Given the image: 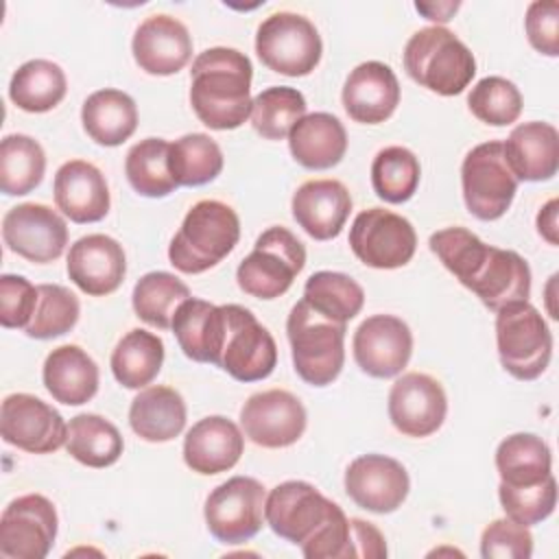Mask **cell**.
Here are the masks:
<instances>
[{
	"label": "cell",
	"mask_w": 559,
	"mask_h": 559,
	"mask_svg": "<svg viewBox=\"0 0 559 559\" xmlns=\"http://www.w3.org/2000/svg\"><path fill=\"white\" fill-rule=\"evenodd\" d=\"M238 238V214L223 201L203 199L188 210L179 231L170 240L168 258L177 271L197 275L227 258Z\"/></svg>",
	"instance_id": "obj_4"
},
{
	"label": "cell",
	"mask_w": 559,
	"mask_h": 559,
	"mask_svg": "<svg viewBox=\"0 0 559 559\" xmlns=\"http://www.w3.org/2000/svg\"><path fill=\"white\" fill-rule=\"evenodd\" d=\"M419 159L404 146H386L373 157L371 186L373 192L386 203L408 201L419 186Z\"/></svg>",
	"instance_id": "obj_43"
},
{
	"label": "cell",
	"mask_w": 559,
	"mask_h": 559,
	"mask_svg": "<svg viewBox=\"0 0 559 559\" xmlns=\"http://www.w3.org/2000/svg\"><path fill=\"white\" fill-rule=\"evenodd\" d=\"M55 504L41 493L11 500L0 518V555L7 559H44L57 537Z\"/></svg>",
	"instance_id": "obj_14"
},
{
	"label": "cell",
	"mask_w": 559,
	"mask_h": 559,
	"mask_svg": "<svg viewBox=\"0 0 559 559\" xmlns=\"http://www.w3.org/2000/svg\"><path fill=\"white\" fill-rule=\"evenodd\" d=\"M349 557H360V559L386 557L384 535L371 522L349 518Z\"/></svg>",
	"instance_id": "obj_50"
},
{
	"label": "cell",
	"mask_w": 559,
	"mask_h": 559,
	"mask_svg": "<svg viewBox=\"0 0 559 559\" xmlns=\"http://www.w3.org/2000/svg\"><path fill=\"white\" fill-rule=\"evenodd\" d=\"M461 186L469 214L480 221H496L511 207L518 179L507 164L502 142H483L465 155Z\"/></svg>",
	"instance_id": "obj_10"
},
{
	"label": "cell",
	"mask_w": 559,
	"mask_h": 559,
	"mask_svg": "<svg viewBox=\"0 0 559 559\" xmlns=\"http://www.w3.org/2000/svg\"><path fill=\"white\" fill-rule=\"evenodd\" d=\"M354 360L371 378H393L411 360V328L393 314L367 317L354 332Z\"/></svg>",
	"instance_id": "obj_19"
},
{
	"label": "cell",
	"mask_w": 559,
	"mask_h": 559,
	"mask_svg": "<svg viewBox=\"0 0 559 559\" xmlns=\"http://www.w3.org/2000/svg\"><path fill=\"white\" fill-rule=\"evenodd\" d=\"M306 116V98L299 90L277 85L262 90L251 103V124L266 140H284Z\"/></svg>",
	"instance_id": "obj_42"
},
{
	"label": "cell",
	"mask_w": 559,
	"mask_h": 559,
	"mask_svg": "<svg viewBox=\"0 0 559 559\" xmlns=\"http://www.w3.org/2000/svg\"><path fill=\"white\" fill-rule=\"evenodd\" d=\"M411 489L406 467L384 454H362L345 472V491L371 513H393L402 507Z\"/></svg>",
	"instance_id": "obj_20"
},
{
	"label": "cell",
	"mask_w": 559,
	"mask_h": 559,
	"mask_svg": "<svg viewBox=\"0 0 559 559\" xmlns=\"http://www.w3.org/2000/svg\"><path fill=\"white\" fill-rule=\"evenodd\" d=\"M526 37L531 46L548 57L559 55V4L550 2H531L524 17Z\"/></svg>",
	"instance_id": "obj_49"
},
{
	"label": "cell",
	"mask_w": 559,
	"mask_h": 559,
	"mask_svg": "<svg viewBox=\"0 0 559 559\" xmlns=\"http://www.w3.org/2000/svg\"><path fill=\"white\" fill-rule=\"evenodd\" d=\"M68 92V81L55 61L31 59L22 63L9 83L11 100L28 114H44L57 107Z\"/></svg>",
	"instance_id": "obj_34"
},
{
	"label": "cell",
	"mask_w": 559,
	"mask_h": 559,
	"mask_svg": "<svg viewBox=\"0 0 559 559\" xmlns=\"http://www.w3.org/2000/svg\"><path fill=\"white\" fill-rule=\"evenodd\" d=\"M349 247L371 269H400L415 255L417 234L408 218L384 207H369L354 218Z\"/></svg>",
	"instance_id": "obj_13"
},
{
	"label": "cell",
	"mask_w": 559,
	"mask_h": 559,
	"mask_svg": "<svg viewBox=\"0 0 559 559\" xmlns=\"http://www.w3.org/2000/svg\"><path fill=\"white\" fill-rule=\"evenodd\" d=\"M37 286L22 275L4 273L0 277V323L11 330H26L37 308Z\"/></svg>",
	"instance_id": "obj_48"
},
{
	"label": "cell",
	"mask_w": 559,
	"mask_h": 559,
	"mask_svg": "<svg viewBox=\"0 0 559 559\" xmlns=\"http://www.w3.org/2000/svg\"><path fill=\"white\" fill-rule=\"evenodd\" d=\"M131 50L140 70L155 76H168L190 61L192 37L183 22L166 13H157L135 28Z\"/></svg>",
	"instance_id": "obj_21"
},
{
	"label": "cell",
	"mask_w": 559,
	"mask_h": 559,
	"mask_svg": "<svg viewBox=\"0 0 559 559\" xmlns=\"http://www.w3.org/2000/svg\"><path fill=\"white\" fill-rule=\"evenodd\" d=\"M415 9L432 22H448L452 13H456L459 2H415Z\"/></svg>",
	"instance_id": "obj_52"
},
{
	"label": "cell",
	"mask_w": 559,
	"mask_h": 559,
	"mask_svg": "<svg viewBox=\"0 0 559 559\" xmlns=\"http://www.w3.org/2000/svg\"><path fill=\"white\" fill-rule=\"evenodd\" d=\"M496 312V345L502 367L524 382L539 378L552 356V334L544 317L528 301H513Z\"/></svg>",
	"instance_id": "obj_7"
},
{
	"label": "cell",
	"mask_w": 559,
	"mask_h": 559,
	"mask_svg": "<svg viewBox=\"0 0 559 559\" xmlns=\"http://www.w3.org/2000/svg\"><path fill=\"white\" fill-rule=\"evenodd\" d=\"M66 450L72 459L87 467H109L120 459L124 441L120 430L109 419L94 413H83L72 417L68 424Z\"/></svg>",
	"instance_id": "obj_36"
},
{
	"label": "cell",
	"mask_w": 559,
	"mask_h": 559,
	"mask_svg": "<svg viewBox=\"0 0 559 559\" xmlns=\"http://www.w3.org/2000/svg\"><path fill=\"white\" fill-rule=\"evenodd\" d=\"M288 148L295 162L304 168L325 170L345 157L347 133L336 116L314 111L293 127L288 133Z\"/></svg>",
	"instance_id": "obj_29"
},
{
	"label": "cell",
	"mask_w": 559,
	"mask_h": 559,
	"mask_svg": "<svg viewBox=\"0 0 559 559\" xmlns=\"http://www.w3.org/2000/svg\"><path fill=\"white\" fill-rule=\"evenodd\" d=\"M81 122L96 144L118 146L135 133L138 107L127 92L105 87L85 98Z\"/></svg>",
	"instance_id": "obj_32"
},
{
	"label": "cell",
	"mask_w": 559,
	"mask_h": 559,
	"mask_svg": "<svg viewBox=\"0 0 559 559\" xmlns=\"http://www.w3.org/2000/svg\"><path fill=\"white\" fill-rule=\"evenodd\" d=\"M404 68L421 87L441 96H456L472 83L476 59L452 31L426 26L406 41Z\"/></svg>",
	"instance_id": "obj_5"
},
{
	"label": "cell",
	"mask_w": 559,
	"mask_h": 559,
	"mask_svg": "<svg viewBox=\"0 0 559 559\" xmlns=\"http://www.w3.org/2000/svg\"><path fill=\"white\" fill-rule=\"evenodd\" d=\"M293 365L312 386L332 384L345 362V323L323 317L308 301H297L286 319Z\"/></svg>",
	"instance_id": "obj_6"
},
{
	"label": "cell",
	"mask_w": 559,
	"mask_h": 559,
	"mask_svg": "<svg viewBox=\"0 0 559 559\" xmlns=\"http://www.w3.org/2000/svg\"><path fill=\"white\" fill-rule=\"evenodd\" d=\"M264 520L308 559H349V518L306 480H286L266 496Z\"/></svg>",
	"instance_id": "obj_2"
},
{
	"label": "cell",
	"mask_w": 559,
	"mask_h": 559,
	"mask_svg": "<svg viewBox=\"0 0 559 559\" xmlns=\"http://www.w3.org/2000/svg\"><path fill=\"white\" fill-rule=\"evenodd\" d=\"M253 68L245 52L236 48H207L190 70V105L197 118L216 131L245 124L251 116Z\"/></svg>",
	"instance_id": "obj_3"
},
{
	"label": "cell",
	"mask_w": 559,
	"mask_h": 559,
	"mask_svg": "<svg viewBox=\"0 0 559 559\" xmlns=\"http://www.w3.org/2000/svg\"><path fill=\"white\" fill-rule=\"evenodd\" d=\"M428 245L441 264L489 310L528 301L531 269L520 253L491 247L465 227L439 229Z\"/></svg>",
	"instance_id": "obj_1"
},
{
	"label": "cell",
	"mask_w": 559,
	"mask_h": 559,
	"mask_svg": "<svg viewBox=\"0 0 559 559\" xmlns=\"http://www.w3.org/2000/svg\"><path fill=\"white\" fill-rule=\"evenodd\" d=\"M304 301L338 323L352 321L365 304L362 286L345 273L317 271L306 280Z\"/></svg>",
	"instance_id": "obj_41"
},
{
	"label": "cell",
	"mask_w": 559,
	"mask_h": 559,
	"mask_svg": "<svg viewBox=\"0 0 559 559\" xmlns=\"http://www.w3.org/2000/svg\"><path fill=\"white\" fill-rule=\"evenodd\" d=\"M496 469L502 485H537L552 476V454L542 437L531 432H515L500 441L496 450Z\"/></svg>",
	"instance_id": "obj_33"
},
{
	"label": "cell",
	"mask_w": 559,
	"mask_h": 559,
	"mask_svg": "<svg viewBox=\"0 0 559 559\" xmlns=\"http://www.w3.org/2000/svg\"><path fill=\"white\" fill-rule=\"evenodd\" d=\"M498 498L507 518L524 526H533L546 520L555 511L557 480L555 476H548L544 483L528 485V487H509L500 483Z\"/></svg>",
	"instance_id": "obj_46"
},
{
	"label": "cell",
	"mask_w": 559,
	"mask_h": 559,
	"mask_svg": "<svg viewBox=\"0 0 559 559\" xmlns=\"http://www.w3.org/2000/svg\"><path fill=\"white\" fill-rule=\"evenodd\" d=\"M0 432L9 445L31 454H50L66 445L68 424L44 400L31 393H11L0 408Z\"/></svg>",
	"instance_id": "obj_15"
},
{
	"label": "cell",
	"mask_w": 559,
	"mask_h": 559,
	"mask_svg": "<svg viewBox=\"0 0 559 559\" xmlns=\"http://www.w3.org/2000/svg\"><path fill=\"white\" fill-rule=\"evenodd\" d=\"M131 430L151 443L175 439L186 426V402L170 386H148L140 391L129 406Z\"/></svg>",
	"instance_id": "obj_31"
},
{
	"label": "cell",
	"mask_w": 559,
	"mask_h": 559,
	"mask_svg": "<svg viewBox=\"0 0 559 559\" xmlns=\"http://www.w3.org/2000/svg\"><path fill=\"white\" fill-rule=\"evenodd\" d=\"M44 386L61 404L81 406L98 391V367L79 345L55 347L44 362Z\"/></svg>",
	"instance_id": "obj_30"
},
{
	"label": "cell",
	"mask_w": 559,
	"mask_h": 559,
	"mask_svg": "<svg viewBox=\"0 0 559 559\" xmlns=\"http://www.w3.org/2000/svg\"><path fill=\"white\" fill-rule=\"evenodd\" d=\"M46 173V153L37 140L11 133L0 142V190L7 197L33 192Z\"/></svg>",
	"instance_id": "obj_37"
},
{
	"label": "cell",
	"mask_w": 559,
	"mask_h": 559,
	"mask_svg": "<svg viewBox=\"0 0 559 559\" xmlns=\"http://www.w3.org/2000/svg\"><path fill=\"white\" fill-rule=\"evenodd\" d=\"M255 52L260 61L277 74L306 76L319 66L323 44L308 17L280 11L258 26Z\"/></svg>",
	"instance_id": "obj_9"
},
{
	"label": "cell",
	"mask_w": 559,
	"mask_h": 559,
	"mask_svg": "<svg viewBox=\"0 0 559 559\" xmlns=\"http://www.w3.org/2000/svg\"><path fill=\"white\" fill-rule=\"evenodd\" d=\"M168 151L170 144L162 138H146L129 148L124 173L138 194L162 199L179 188L168 168Z\"/></svg>",
	"instance_id": "obj_39"
},
{
	"label": "cell",
	"mask_w": 559,
	"mask_h": 559,
	"mask_svg": "<svg viewBox=\"0 0 559 559\" xmlns=\"http://www.w3.org/2000/svg\"><path fill=\"white\" fill-rule=\"evenodd\" d=\"M190 297V288L179 277L166 271H151L133 286L131 304L144 323L168 330L177 308Z\"/></svg>",
	"instance_id": "obj_38"
},
{
	"label": "cell",
	"mask_w": 559,
	"mask_h": 559,
	"mask_svg": "<svg viewBox=\"0 0 559 559\" xmlns=\"http://www.w3.org/2000/svg\"><path fill=\"white\" fill-rule=\"evenodd\" d=\"M480 555L485 559H528L533 555V535L528 526L511 518L493 520L480 535Z\"/></svg>",
	"instance_id": "obj_47"
},
{
	"label": "cell",
	"mask_w": 559,
	"mask_h": 559,
	"mask_svg": "<svg viewBox=\"0 0 559 559\" xmlns=\"http://www.w3.org/2000/svg\"><path fill=\"white\" fill-rule=\"evenodd\" d=\"M37 293V308L24 330L26 336L48 341L70 332L76 325L81 312L76 295L59 284H39Z\"/></svg>",
	"instance_id": "obj_44"
},
{
	"label": "cell",
	"mask_w": 559,
	"mask_h": 559,
	"mask_svg": "<svg viewBox=\"0 0 559 559\" xmlns=\"http://www.w3.org/2000/svg\"><path fill=\"white\" fill-rule=\"evenodd\" d=\"M306 264V247L286 227H269L255 240L253 251L238 264L240 290L258 299L282 297Z\"/></svg>",
	"instance_id": "obj_8"
},
{
	"label": "cell",
	"mask_w": 559,
	"mask_h": 559,
	"mask_svg": "<svg viewBox=\"0 0 559 559\" xmlns=\"http://www.w3.org/2000/svg\"><path fill=\"white\" fill-rule=\"evenodd\" d=\"M55 203L74 223H96L109 212L105 175L90 162L70 159L55 175Z\"/></svg>",
	"instance_id": "obj_26"
},
{
	"label": "cell",
	"mask_w": 559,
	"mask_h": 559,
	"mask_svg": "<svg viewBox=\"0 0 559 559\" xmlns=\"http://www.w3.org/2000/svg\"><path fill=\"white\" fill-rule=\"evenodd\" d=\"M341 98L352 120L380 124L389 120L400 105V83L386 63L365 61L349 72Z\"/></svg>",
	"instance_id": "obj_23"
},
{
	"label": "cell",
	"mask_w": 559,
	"mask_h": 559,
	"mask_svg": "<svg viewBox=\"0 0 559 559\" xmlns=\"http://www.w3.org/2000/svg\"><path fill=\"white\" fill-rule=\"evenodd\" d=\"M507 164L518 181H548L559 168V133L550 122L518 124L502 142Z\"/></svg>",
	"instance_id": "obj_27"
},
{
	"label": "cell",
	"mask_w": 559,
	"mask_h": 559,
	"mask_svg": "<svg viewBox=\"0 0 559 559\" xmlns=\"http://www.w3.org/2000/svg\"><path fill=\"white\" fill-rule=\"evenodd\" d=\"M164 362V341L148 330H129L111 352V373L127 389L151 384Z\"/></svg>",
	"instance_id": "obj_35"
},
{
	"label": "cell",
	"mask_w": 559,
	"mask_h": 559,
	"mask_svg": "<svg viewBox=\"0 0 559 559\" xmlns=\"http://www.w3.org/2000/svg\"><path fill=\"white\" fill-rule=\"evenodd\" d=\"M242 450L245 437L240 428L223 415L199 419L183 439L186 465L203 476L231 469L240 461Z\"/></svg>",
	"instance_id": "obj_25"
},
{
	"label": "cell",
	"mask_w": 559,
	"mask_h": 559,
	"mask_svg": "<svg viewBox=\"0 0 559 559\" xmlns=\"http://www.w3.org/2000/svg\"><path fill=\"white\" fill-rule=\"evenodd\" d=\"M245 437L262 448H288L306 430V408L297 395L284 389L253 393L240 408Z\"/></svg>",
	"instance_id": "obj_16"
},
{
	"label": "cell",
	"mask_w": 559,
	"mask_h": 559,
	"mask_svg": "<svg viewBox=\"0 0 559 559\" xmlns=\"http://www.w3.org/2000/svg\"><path fill=\"white\" fill-rule=\"evenodd\" d=\"M266 489L251 476H234L210 491L205 500L207 531L223 544H245L264 524Z\"/></svg>",
	"instance_id": "obj_12"
},
{
	"label": "cell",
	"mask_w": 559,
	"mask_h": 559,
	"mask_svg": "<svg viewBox=\"0 0 559 559\" xmlns=\"http://www.w3.org/2000/svg\"><path fill=\"white\" fill-rule=\"evenodd\" d=\"M181 352L197 362H218L223 334H225V310L203 299H186L170 325Z\"/></svg>",
	"instance_id": "obj_28"
},
{
	"label": "cell",
	"mask_w": 559,
	"mask_h": 559,
	"mask_svg": "<svg viewBox=\"0 0 559 559\" xmlns=\"http://www.w3.org/2000/svg\"><path fill=\"white\" fill-rule=\"evenodd\" d=\"M4 245L35 264H48L61 258L68 245L66 221L48 205L20 203L2 218Z\"/></svg>",
	"instance_id": "obj_17"
},
{
	"label": "cell",
	"mask_w": 559,
	"mask_h": 559,
	"mask_svg": "<svg viewBox=\"0 0 559 559\" xmlns=\"http://www.w3.org/2000/svg\"><path fill=\"white\" fill-rule=\"evenodd\" d=\"M557 207H559V201L557 199H550L537 214V231L542 238H546L550 245H557L559 238H557Z\"/></svg>",
	"instance_id": "obj_51"
},
{
	"label": "cell",
	"mask_w": 559,
	"mask_h": 559,
	"mask_svg": "<svg viewBox=\"0 0 559 559\" xmlns=\"http://www.w3.org/2000/svg\"><path fill=\"white\" fill-rule=\"evenodd\" d=\"M225 334L216 367L234 380L258 382L273 373L277 365V345L271 332L238 304H225Z\"/></svg>",
	"instance_id": "obj_11"
},
{
	"label": "cell",
	"mask_w": 559,
	"mask_h": 559,
	"mask_svg": "<svg viewBox=\"0 0 559 559\" xmlns=\"http://www.w3.org/2000/svg\"><path fill=\"white\" fill-rule=\"evenodd\" d=\"M127 273L122 245L105 234L79 238L68 253L70 280L92 297H105L118 290Z\"/></svg>",
	"instance_id": "obj_22"
},
{
	"label": "cell",
	"mask_w": 559,
	"mask_h": 559,
	"mask_svg": "<svg viewBox=\"0 0 559 559\" xmlns=\"http://www.w3.org/2000/svg\"><path fill=\"white\" fill-rule=\"evenodd\" d=\"M293 218L314 240L341 234L352 212L349 190L336 179H310L293 194Z\"/></svg>",
	"instance_id": "obj_24"
},
{
	"label": "cell",
	"mask_w": 559,
	"mask_h": 559,
	"mask_svg": "<svg viewBox=\"0 0 559 559\" xmlns=\"http://www.w3.org/2000/svg\"><path fill=\"white\" fill-rule=\"evenodd\" d=\"M448 413V397L439 380L411 371L397 378L389 391V419L406 437L437 432Z\"/></svg>",
	"instance_id": "obj_18"
},
{
	"label": "cell",
	"mask_w": 559,
	"mask_h": 559,
	"mask_svg": "<svg viewBox=\"0 0 559 559\" xmlns=\"http://www.w3.org/2000/svg\"><path fill=\"white\" fill-rule=\"evenodd\" d=\"M467 105L480 122L507 127L522 114V94L515 83L504 76H485L472 87Z\"/></svg>",
	"instance_id": "obj_45"
},
{
	"label": "cell",
	"mask_w": 559,
	"mask_h": 559,
	"mask_svg": "<svg viewBox=\"0 0 559 559\" xmlns=\"http://www.w3.org/2000/svg\"><path fill=\"white\" fill-rule=\"evenodd\" d=\"M168 168L177 186H205L223 170V151L205 133H188L170 144Z\"/></svg>",
	"instance_id": "obj_40"
}]
</instances>
